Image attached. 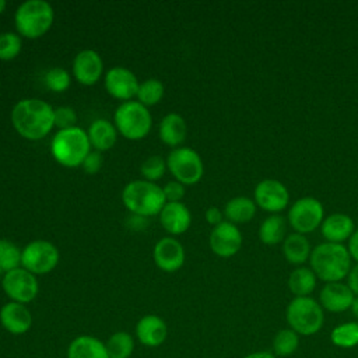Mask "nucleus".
I'll return each instance as SVG.
<instances>
[{"label": "nucleus", "mask_w": 358, "mask_h": 358, "mask_svg": "<svg viewBox=\"0 0 358 358\" xmlns=\"http://www.w3.org/2000/svg\"><path fill=\"white\" fill-rule=\"evenodd\" d=\"M53 110L45 101L29 98L20 101L11 112V122L18 134L28 140H39L49 134L53 122Z\"/></svg>", "instance_id": "nucleus-1"}, {"label": "nucleus", "mask_w": 358, "mask_h": 358, "mask_svg": "<svg viewBox=\"0 0 358 358\" xmlns=\"http://www.w3.org/2000/svg\"><path fill=\"white\" fill-rule=\"evenodd\" d=\"M309 263L317 280L324 284L344 280L351 270V256L343 243H319L310 252Z\"/></svg>", "instance_id": "nucleus-2"}, {"label": "nucleus", "mask_w": 358, "mask_h": 358, "mask_svg": "<svg viewBox=\"0 0 358 358\" xmlns=\"http://www.w3.org/2000/svg\"><path fill=\"white\" fill-rule=\"evenodd\" d=\"M288 327L299 336H313L324 324V309L312 296H295L285 309Z\"/></svg>", "instance_id": "nucleus-3"}, {"label": "nucleus", "mask_w": 358, "mask_h": 358, "mask_svg": "<svg viewBox=\"0 0 358 358\" xmlns=\"http://www.w3.org/2000/svg\"><path fill=\"white\" fill-rule=\"evenodd\" d=\"M122 199L133 214L141 217L157 215L166 204L162 187L148 180H133L127 183L123 189Z\"/></svg>", "instance_id": "nucleus-4"}, {"label": "nucleus", "mask_w": 358, "mask_h": 358, "mask_svg": "<svg viewBox=\"0 0 358 358\" xmlns=\"http://www.w3.org/2000/svg\"><path fill=\"white\" fill-rule=\"evenodd\" d=\"M88 134L80 129L73 127L67 130H59L52 140V155L63 166L74 168L83 164L90 152Z\"/></svg>", "instance_id": "nucleus-5"}, {"label": "nucleus", "mask_w": 358, "mask_h": 358, "mask_svg": "<svg viewBox=\"0 0 358 358\" xmlns=\"http://www.w3.org/2000/svg\"><path fill=\"white\" fill-rule=\"evenodd\" d=\"M20 35L35 39L45 35L53 24V8L45 0H28L22 3L14 15Z\"/></svg>", "instance_id": "nucleus-6"}, {"label": "nucleus", "mask_w": 358, "mask_h": 358, "mask_svg": "<svg viewBox=\"0 0 358 358\" xmlns=\"http://www.w3.org/2000/svg\"><path fill=\"white\" fill-rule=\"evenodd\" d=\"M115 127L129 140H140L150 133L151 113L138 101H126L115 110Z\"/></svg>", "instance_id": "nucleus-7"}, {"label": "nucleus", "mask_w": 358, "mask_h": 358, "mask_svg": "<svg viewBox=\"0 0 358 358\" xmlns=\"http://www.w3.org/2000/svg\"><path fill=\"white\" fill-rule=\"evenodd\" d=\"M166 166L182 185L197 183L203 176V161L200 155L187 147L173 148L166 159Z\"/></svg>", "instance_id": "nucleus-8"}, {"label": "nucleus", "mask_w": 358, "mask_h": 358, "mask_svg": "<svg viewBox=\"0 0 358 358\" xmlns=\"http://www.w3.org/2000/svg\"><path fill=\"white\" fill-rule=\"evenodd\" d=\"M324 220L323 204L310 196L301 197L288 211V222L298 234H309L322 225Z\"/></svg>", "instance_id": "nucleus-9"}, {"label": "nucleus", "mask_w": 358, "mask_h": 358, "mask_svg": "<svg viewBox=\"0 0 358 358\" xmlns=\"http://www.w3.org/2000/svg\"><path fill=\"white\" fill-rule=\"evenodd\" d=\"M59 262L56 246L48 241H34L28 243L21 255L22 268L35 274H46L52 271Z\"/></svg>", "instance_id": "nucleus-10"}, {"label": "nucleus", "mask_w": 358, "mask_h": 358, "mask_svg": "<svg viewBox=\"0 0 358 358\" xmlns=\"http://www.w3.org/2000/svg\"><path fill=\"white\" fill-rule=\"evenodd\" d=\"M1 287L6 295L18 303H28L35 299L39 291L38 281L32 273L25 268H14L1 278Z\"/></svg>", "instance_id": "nucleus-11"}, {"label": "nucleus", "mask_w": 358, "mask_h": 358, "mask_svg": "<svg viewBox=\"0 0 358 358\" xmlns=\"http://www.w3.org/2000/svg\"><path fill=\"white\" fill-rule=\"evenodd\" d=\"M255 203L267 213L277 214L289 203V192L277 179H263L255 187Z\"/></svg>", "instance_id": "nucleus-12"}, {"label": "nucleus", "mask_w": 358, "mask_h": 358, "mask_svg": "<svg viewBox=\"0 0 358 358\" xmlns=\"http://www.w3.org/2000/svg\"><path fill=\"white\" fill-rule=\"evenodd\" d=\"M242 246V234L229 221H222L210 234V248L220 257H231Z\"/></svg>", "instance_id": "nucleus-13"}, {"label": "nucleus", "mask_w": 358, "mask_h": 358, "mask_svg": "<svg viewBox=\"0 0 358 358\" xmlns=\"http://www.w3.org/2000/svg\"><path fill=\"white\" fill-rule=\"evenodd\" d=\"M137 77L126 67H112L105 77L106 91L117 99H130L138 91Z\"/></svg>", "instance_id": "nucleus-14"}, {"label": "nucleus", "mask_w": 358, "mask_h": 358, "mask_svg": "<svg viewBox=\"0 0 358 358\" xmlns=\"http://www.w3.org/2000/svg\"><path fill=\"white\" fill-rule=\"evenodd\" d=\"M355 295L350 287L341 281L327 282L323 285L319 294L320 306L331 313H341L351 308Z\"/></svg>", "instance_id": "nucleus-15"}, {"label": "nucleus", "mask_w": 358, "mask_h": 358, "mask_svg": "<svg viewBox=\"0 0 358 358\" xmlns=\"http://www.w3.org/2000/svg\"><path fill=\"white\" fill-rule=\"evenodd\" d=\"M154 262L162 271L179 270L185 263L183 246L173 238L159 239L154 248Z\"/></svg>", "instance_id": "nucleus-16"}, {"label": "nucleus", "mask_w": 358, "mask_h": 358, "mask_svg": "<svg viewBox=\"0 0 358 358\" xmlns=\"http://www.w3.org/2000/svg\"><path fill=\"white\" fill-rule=\"evenodd\" d=\"M0 323L11 334H25L32 326V315L24 303L7 302L0 309Z\"/></svg>", "instance_id": "nucleus-17"}, {"label": "nucleus", "mask_w": 358, "mask_h": 358, "mask_svg": "<svg viewBox=\"0 0 358 358\" xmlns=\"http://www.w3.org/2000/svg\"><path fill=\"white\" fill-rule=\"evenodd\" d=\"M102 60L95 50L85 49L77 53L73 60V73L78 83L84 85L95 84L102 74Z\"/></svg>", "instance_id": "nucleus-18"}, {"label": "nucleus", "mask_w": 358, "mask_h": 358, "mask_svg": "<svg viewBox=\"0 0 358 358\" xmlns=\"http://www.w3.org/2000/svg\"><path fill=\"white\" fill-rule=\"evenodd\" d=\"M137 340L145 347H159L168 336V327L162 317L157 315L143 316L134 329Z\"/></svg>", "instance_id": "nucleus-19"}, {"label": "nucleus", "mask_w": 358, "mask_h": 358, "mask_svg": "<svg viewBox=\"0 0 358 358\" xmlns=\"http://www.w3.org/2000/svg\"><path fill=\"white\" fill-rule=\"evenodd\" d=\"M159 221L166 232L179 235L190 227L192 215L183 203H166L159 213Z\"/></svg>", "instance_id": "nucleus-20"}, {"label": "nucleus", "mask_w": 358, "mask_h": 358, "mask_svg": "<svg viewBox=\"0 0 358 358\" xmlns=\"http://www.w3.org/2000/svg\"><path fill=\"white\" fill-rule=\"evenodd\" d=\"M320 231L326 242L343 243L354 234V221L347 214L334 213L323 220Z\"/></svg>", "instance_id": "nucleus-21"}, {"label": "nucleus", "mask_w": 358, "mask_h": 358, "mask_svg": "<svg viewBox=\"0 0 358 358\" xmlns=\"http://www.w3.org/2000/svg\"><path fill=\"white\" fill-rule=\"evenodd\" d=\"M67 358H109L106 344L98 337L83 334L73 338L67 347Z\"/></svg>", "instance_id": "nucleus-22"}, {"label": "nucleus", "mask_w": 358, "mask_h": 358, "mask_svg": "<svg viewBox=\"0 0 358 358\" xmlns=\"http://www.w3.org/2000/svg\"><path fill=\"white\" fill-rule=\"evenodd\" d=\"M186 122L178 113L166 115L159 123V138L169 147L180 145L186 138Z\"/></svg>", "instance_id": "nucleus-23"}, {"label": "nucleus", "mask_w": 358, "mask_h": 358, "mask_svg": "<svg viewBox=\"0 0 358 358\" xmlns=\"http://www.w3.org/2000/svg\"><path fill=\"white\" fill-rule=\"evenodd\" d=\"M90 144L95 147L96 151H106L112 148L116 143V127L105 119H96L91 123L88 130Z\"/></svg>", "instance_id": "nucleus-24"}, {"label": "nucleus", "mask_w": 358, "mask_h": 358, "mask_svg": "<svg viewBox=\"0 0 358 358\" xmlns=\"http://www.w3.org/2000/svg\"><path fill=\"white\" fill-rule=\"evenodd\" d=\"M310 243L302 234L292 232L282 241V253L288 263L302 264L310 257Z\"/></svg>", "instance_id": "nucleus-25"}, {"label": "nucleus", "mask_w": 358, "mask_h": 358, "mask_svg": "<svg viewBox=\"0 0 358 358\" xmlns=\"http://www.w3.org/2000/svg\"><path fill=\"white\" fill-rule=\"evenodd\" d=\"M256 214V203L255 200L238 196L231 199L224 208V215L232 224H245L249 222Z\"/></svg>", "instance_id": "nucleus-26"}, {"label": "nucleus", "mask_w": 358, "mask_h": 358, "mask_svg": "<svg viewBox=\"0 0 358 358\" xmlns=\"http://www.w3.org/2000/svg\"><path fill=\"white\" fill-rule=\"evenodd\" d=\"M287 222L280 214H271L263 220L259 228V238L264 245L273 246L285 239Z\"/></svg>", "instance_id": "nucleus-27"}, {"label": "nucleus", "mask_w": 358, "mask_h": 358, "mask_svg": "<svg viewBox=\"0 0 358 358\" xmlns=\"http://www.w3.org/2000/svg\"><path fill=\"white\" fill-rule=\"evenodd\" d=\"M317 277L308 267H296L288 277V289L295 296H309L316 288Z\"/></svg>", "instance_id": "nucleus-28"}, {"label": "nucleus", "mask_w": 358, "mask_h": 358, "mask_svg": "<svg viewBox=\"0 0 358 358\" xmlns=\"http://www.w3.org/2000/svg\"><path fill=\"white\" fill-rule=\"evenodd\" d=\"M299 348V334L289 327L281 329L273 338V354L278 358L291 357Z\"/></svg>", "instance_id": "nucleus-29"}, {"label": "nucleus", "mask_w": 358, "mask_h": 358, "mask_svg": "<svg viewBox=\"0 0 358 358\" xmlns=\"http://www.w3.org/2000/svg\"><path fill=\"white\" fill-rule=\"evenodd\" d=\"M105 344L109 358H130L134 351V337L123 330L113 333Z\"/></svg>", "instance_id": "nucleus-30"}, {"label": "nucleus", "mask_w": 358, "mask_h": 358, "mask_svg": "<svg viewBox=\"0 0 358 358\" xmlns=\"http://www.w3.org/2000/svg\"><path fill=\"white\" fill-rule=\"evenodd\" d=\"M330 341L338 348H354L358 345V322H345L336 326L330 333Z\"/></svg>", "instance_id": "nucleus-31"}, {"label": "nucleus", "mask_w": 358, "mask_h": 358, "mask_svg": "<svg viewBox=\"0 0 358 358\" xmlns=\"http://www.w3.org/2000/svg\"><path fill=\"white\" fill-rule=\"evenodd\" d=\"M164 96V84L157 78H148L140 84L137 91L138 102L144 106L155 105Z\"/></svg>", "instance_id": "nucleus-32"}, {"label": "nucleus", "mask_w": 358, "mask_h": 358, "mask_svg": "<svg viewBox=\"0 0 358 358\" xmlns=\"http://www.w3.org/2000/svg\"><path fill=\"white\" fill-rule=\"evenodd\" d=\"M21 255L22 252L17 248L15 243L7 239H0V267L3 268L4 274L18 268L21 264Z\"/></svg>", "instance_id": "nucleus-33"}, {"label": "nucleus", "mask_w": 358, "mask_h": 358, "mask_svg": "<svg viewBox=\"0 0 358 358\" xmlns=\"http://www.w3.org/2000/svg\"><path fill=\"white\" fill-rule=\"evenodd\" d=\"M21 38L14 32L0 34V59L11 60L21 50Z\"/></svg>", "instance_id": "nucleus-34"}, {"label": "nucleus", "mask_w": 358, "mask_h": 358, "mask_svg": "<svg viewBox=\"0 0 358 358\" xmlns=\"http://www.w3.org/2000/svg\"><path fill=\"white\" fill-rule=\"evenodd\" d=\"M46 87L55 92H63L70 87V76L62 67H53L45 76Z\"/></svg>", "instance_id": "nucleus-35"}, {"label": "nucleus", "mask_w": 358, "mask_h": 358, "mask_svg": "<svg viewBox=\"0 0 358 358\" xmlns=\"http://www.w3.org/2000/svg\"><path fill=\"white\" fill-rule=\"evenodd\" d=\"M140 171L148 182L158 180L165 172V161L159 155H151L143 161Z\"/></svg>", "instance_id": "nucleus-36"}, {"label": "nucleus", "mask_w": 358, "mask_h": 358, "mask_svg": "<svg viewBox=\"0 0 358 358\" xmlns=\"http://www.w3.org/2000/svg\"><path fill=\"white\" fill-rule=\"evenodd\" d=\"M53 122H55V126L59 127L60 130L73 129V127H76L77 115H76L74 109H71L69 106H60L53 110Z\"/></svg>", "instance_id": "nucleus-37"}, {"label": "nucleus", "mask_w": 358, "mask_h": 358, "mask_svg": "<svg viewBox=\"0 0 358 358\" xmlns=\"http://www.w3.org/2000/svg\"><path fill=\"white\" fill-rule=\"evenodd\" d=\"M162 192H164V197H165L166 203H179L185 196V187L178 180L168 182L164 186Z\"/></svg>", "instance_id": "nucleus-38"}, {"label": "nucleus", "mask_w": 358, "mask_h": 358, "mask_svg": "<svg viewBox=\"0 0 358 358\" xmlns=\"http://www.w3.org/2000/svg\"><path fill=\"white\" fill-rule=\"evenodd\" d=\"M83 168L87 173H96L102 166V155L99 151H90L83 161Z\"/></svg>", "instance_id": "nucleus-39"}, {"label": "nucleus", "mask_w": 358, "mask_h": 358, "mask_svg": "<svg viewBox=\"0 0 358 358\" xmlns=\"http://www.w3.org/2000/svg\"><path fill=\"white\" fill-rule=\"evenodd\" d=\"M206 220L208 224L217 227L222 222V211L218 207H210L206 211Z\"/></svg>", "instance_id": "nucleus-40"}, {"label": "nucleus", "mask_w": 358, "mask_h": 358, "mask_svg": "<svg viewBox=\"0 0 358 358\" xmlns=\"http://www.w3.org/2000/svg\"><path fill=\"white\" fill-rule=\"evenodd\" d=\"M347 285L352 291L355 296H358V264L351 267L348 275H347Z\"/></svg>", "instance_id": "nucleus-41"}, {"label": "nucleus", "mask_w": 358, "mask_h": 358, "mask_svg": "<svg viewBox=\"0 0 358 358\" xmlns=\"http://www.w3.org/2000/svg\"><path fill=\"white\" fill-rule=\"evenodd\" d=\"M348 253L351 256V259H354L358 264V229L354 231V234L351 235V238L348 239Z\"/></svg>", "instance_id": "nucleus-42"}, {"label": "nucleus", "mask_w": 358, "mask_h": 358, "mask_svg": "<svg viewBox=\"0 0 358 358\" xmlns=\"http://www.w3.org/2000/svg\"><path fill=\"white\" fill-rule=\"evenodd\" d=\"M243 358H278V357H275L273 352H268V351H253L246 354Z\"/></svg>", "instance_id": "nucleus-43"}, {"label": "nucleus", "mask_w": 358, "mask_h": 358, "mask_svg": "<svg viewBox=\"0 0 358 358\" xmlns=\"http://www.w3.org/2000/svg\"><path fill=\"white\" fill-rule=\"evenodd\" d=\"M351 313H352V316L358 320V296H355L354 298V301H352V303H351Z\"/></svg>", "instance_id": "nucleus-44"}, {"label": "nucleus", "mask_w": 358, "mask_h": 358, "mask_svg": "<svg viewBox=\"0 0 358 358\" xmlns=\"http://www.w3.org/2000/svg\"><path fill=\"white\" fill-rule=\"evenodd\" d=\"M4 8H6V1H4V0H0V14L3 13Z\"/></svg>", "instance_id": "nucleus-45"}, {"label": "nucleus", "mask_w": 358, "mask_h": 358, "mask_svg": "<svg viewBox=\"0 0 358 358\" xmlns=\"http://www.w3.org/2000/svg\"><path fill=\"white\" fill-rule=\"evenodd\" d=\"M3 273H4V271H3V268L0 267V278H3Z\"/></svg>", "instance_id": "nucleus-46"}, {"label": "nucleus", "mask_w": 358, "mask_h": 358, "mask_svg": "<svg viewBox=\"0 0 358 358\" xmlns=\"http://www.w3.org/2000/svg\"><path fill=\"white\" fill-rule=\"evenodd\" d=\"M357 224H358V218H357Z\"/></svg>", "instance_id": "nucleus-47"}]
</instances>
